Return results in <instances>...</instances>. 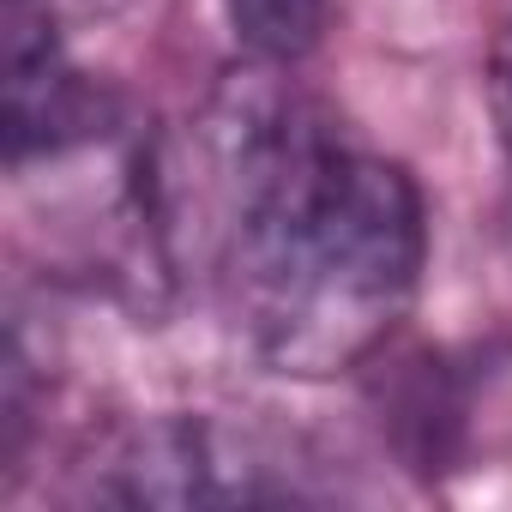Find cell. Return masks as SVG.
<instances>
[{"label": "cell", "instance_id": "1", "mask_svg": "<svg viewBox=\"0 0 512 512\" xmlns=\"http://www.w3.org/2000/svg\"><path fill=\"white\" fill-rule=\"evenodd\" d=\"M253 61L175 151L139 163L145 229L169 266L217 284L247 350L326 380L386 350L428 266L416 175L326 103Z\"/></svg>", "mask_w": 512, "mask_h": 512}, {"label": "cell", "instance_id": "2", "mask_svg": "<svg viewBox=\"0 0 512 512\" xmlns=\"http://www.w3.org/2000/svg\"><path fill=\"white\" fill-rule=\"evenodd\" d=\"M314 464L278 446L260 428H235L223 416H145L103 440L91 458V500L121 506H284L314 500Z\"/></svg>", "mask_w": 512, "mask_h": 512}, {"label": "cell", "instance_id": "3", "mask_svg": "<svg viewBox=\"0 0 512 512\" xmlns=\"http://www.w3.org/2000/svg\"><path fill=\"white\" fill-rule=\"evenodd\" d=\"M109 127V97L67 61L49 0H7V157H67Z\"/></svg>", "mask_w": 512, "mask_h": 512}, {"label": "cell", "instance_id": "4", "mask_svg": "<svg viewBox=\"0 0 512 512\" xmlns=\"http://www.w3.org/2000/svg\"><path fill=\"white\" fill-rule=\"evenodd\" d=\"M223 19L247 61L296 67L326 37V0H223Z\"/></svg>", "mask_w": 512, "mask_h": 512}, {"label": "cell", "instance_id": "5", "mask_svg": "<svg viewBox=\"0 0 512 512\" xmlns=\"http://www.w3.org/2000/svg\"><path fill=\"white\" fill-rule=\"evenodd\" d=\"M482 103H488V121H494L500 151L512 157V7L500 13L494 43H488V61H482Z\"/></svg>", "mask_w": 512, "mask_h": 512}]
</instances>
